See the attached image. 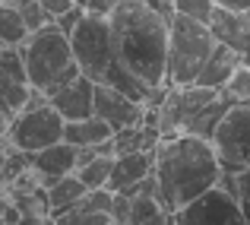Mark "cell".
I'll list each match as a JSON object with an SVG mask.
<instances>
[{
  "label": "cell",
  "instance_id": "6da1fadb",
  "mask_svg": "<svg viewBox=\"0 0 250 225\" xmlns=\"http://www.w3.org/2000/svg\"><path fill=\"white\" fill-rule=\"evenodd\" d=\"M108 29L124 70L146 89H162L168 76V19L143 0H124L108 13Z\"/></svg>",
  "mask_w": 250,
  "mask_h": 225
},
{
  "label": "cell",
  "instance_id": "7a4b0ae2",
  "mask_svg": "<svg viewBox=\"0 0 250 225\" xmlns=\"http://www.w3.org/2000/svg\"><path fill=\"white\" fill-rule=\"evenodd\" d=\"M219 156L212 143L193 134L162 136L152 149V175L159 184V203L168 216H174L181 206H187L193 197L209 190L219 181Z\"/></svg>",
  "mask_w": 250,
  "mask_h": 225
},
{
  "label": "cell",
  "instance_id": "3957f363",
  "mask_svg": "<svg viewBox=\"0 0 250 225\" xmlns=\"http://www.w3.org/2000/svg\"><path fill=\"white\" fill-rule=\"evenodd\" d=\"M22 64H25V79L32 89H42L44 95L61 89L73 76H80V67L73 61V48H70V35L57 29V22H44L42 29L29 32L22 45Z\"/></svg>",
  "mask_w": 250,
  "mask_h": 225
},
{
  "label": "cell",
  "instance_id": "277c9868",
  "mask_svg": "<svg viewBox=\"0 0 250 225\" xmlns=\"http://www.w3.org/2000/svg\"><path fill=\"white\" fill-rule=\"evenodd\" d=\"M212 48H215V38H212L206 22H196L190 16L174 13L171 22H168V76H165V86L193 83Z\"/></svg>",
  "mask_w": 250,
  "mask_h": 225
},
{
  "label": "cell",
  "instance_id": "5b68a950",
  "mask_svg": "<svg viewBox=\"0 0 250 225\" xmlns=\"http://www.w3.org/2000/svg\"><path fill=\"white\" fill-rule=\"evenodd\" d=\"M6 140L13 143L16 152H35L44 149L51 143L63 140V117L57 114V108L51 102L38 105V108H22L13 114Z\"/></svg>",
  "mask_w": 250,
  "mask_h": 225
},
{
  "label": "cell",
  "instance_id": "8992f818",
  "mask_svg": "<svg viewBox=\"0 0 250 225\" xmlns=\"http://www.w3.org/2000/svg\"><path fill=\"white\" fill-rule=\"evenodd\" d=\"M209 143L222 168H250V102H234L219 121Z\"/></svg>",
  "mask_w": 250,
  "mask_h": 225
},
{
  "label": "cell",
  "instance_id": "52a82bcc",
  "mask_svg": "<svg viewBox=\"0 0 250 225\" xmlns=\"http://www.w3.org/2000/svg\"><path fill=\"white\" fill-rule=\"evenodd\" d=\"M171 222H184V225H228V222H241V206L231 194L212 184L209 190H203L200 197L181 206Z\"/></svg>",
  "mask_w": 250,
  "mask_h": 225
},
{
  "label": "cell",
  "instance_id": "ba28073f",
  "mask_svg": "<svg viewBox=\"0 0 250 225\" xmlns=\"http://www.w3.org/2000/svg\"><path fill=\"white\" fill-rule=\"evenodd\" d=\"M95 114L117 134V130L130 127V124H140L143 114H146V105L130 98L127 92L114 89V86L95 83Z\"/></svg>",
  "mask_w": 250,
  "mask_h": 225
},
{
  "label": "cell",
  "instance_id": "9c48e42d",
  "mask_svg": "<svg viewBox=\"0 0 250 225\" xmlns=\"http://www.w3.org/2000/svg\"><path fill=\"white\" fill-rule=\"evenodd\" d=\"M48 102L57 108L63 121H80V117L95 114V83L89 76H73L61 89L48 92Z\"/></svg>",
  "mask_w": 250,
  "mask_h": 225
},
{
  "label": "cell",
  "instance_id": "30bf717a",
  "mask_svg": "<svg viewBox=\"0 0 250 225\" xmlns=\"http://www.w3.org/2000/svg\"><path fill=\"white\" fill-rule=\"evenodd\" d=\"M29 165H32L35 181L42 184V187H48V184H54L57 178L76 171V146H70L67 140H57V143H51V146H44V149L29 152Z\"/></svg>",
  "mask_w": 250,
  "mask_h": 225
},
{
  "label": "cell",
  "instance_id": "8fae6325",
  "mask_svg": "<svg viewBox=\"0 0 250 225\" xmlns=\"http://www.w3.org/2000/svg\"><path fill=\"white\" fill-rule=\"evenodd\" d=\"M209 32L219 45L234 48L241 57L250 48V16L244 10H231V6H215L212 19H209Z\"/></svg>",
  "mask_w": 250,
  "mask_h": 225
},
{
  "label": "cell",
  "instance_id": "7c38bea8",
  "mask_svg": "<svg viewBox=\"0 0 250 225\" xmlns=\"http://www.w3.org/2000/svg\"><path fill=\"white\" fill-rule=\"evenodd\" d=\"M111 203H114V190L111 187H95V190H85L80 197L70 213H63L61 222L70 225H111L114 216H111Z\"/></svg>",
  "mask_w": 250,
  "mask_h": 225
},
{
  "label": "cell",
  "instance_id": "4fadbf2b",
  "mask_svg": "<svg viewBox=\"0 0 250 225\" xmlns=\"http://www.w3.org/2000/svg\"><path fill=\"white\" fill-rule=\"evenodd\" d=\"M244 64V57L238 54L234 48H228V45H219L215 42V48L209 51V57H206V64L200 67V73H196L193 83L196 86H209V89H225V83L231 79V73Z\"/></svg>",
  "mask_w": 250,
  "mask_h": 225
},
{
  "label": "cell",
  "instance_id": "5bb4252c",
  "mask_svg": "<svg viewBox=\"0 0 250 225\" xmlns=\"http://www.w3.org/2000/svg\"><path fill=\"white\" fill-rule=\"evenodd\" d=\"M149 171H152V152H146V149L114 152L111 175H108V187L111 190H124V187H130V184L143 181Z\"/></svg>",
  "mask_w": 250,
  "mask_h": 225
},
{
  "label": "cell",
  "instance_id": "9a60e30c",
  "mask_svg": "<svg viewBox=\"0 0 250 225\" xmlns=\"http://www.w3.org/2000/svg\"><path fill=\"white\" fill-rule=\"evenodd\" d=\"M114 136V130L102 121L98 114L80 117V121H63V140L70 146H98V143H108Z\"/></svg>",
  "mask_w": 250,
  "mask_h": 225
},
{
  "label": "cell",
  "instance_id": "2e32d148",
  "mask_svg": "<svg viewBox=\"0 0 250 225\" xmlns=\"http://www.w3.org/2000/svg\"><path fill=\"white\" fill-rule=\"evenodd\" d=\"M44 190H48V213H51V219H63V213H70V209L80 203V197L85 194V184L70 171V175L57 178L54 184H48Z\"/></svg>",
  "mask_w": 250,
  "mask_h": 225
},
{
  "label": "cell",
  "instance_id": "e0dca14e",
  "mask_svg": "<svg viewBox=\"0 0 250 225\" xmlns=\"http://www.w3.org/2000/svg\"><path fill=\"white\" fill-rule=\"evenodd\" d=\"M231 105H234V98L228 95V92H219V95H215L209 105H203V108L196 111V117L187 124V130H184V134H193V136H203V140H212L219 121L225 117V111L231 108Z\"/></svg>",
  "mask_w": 250,
  "mask_h": 225
},
{
  "label": "cell",
  "instance_id": "ac0fdd59",
  "mask_svg": "<svg viewBox=\"0 0 250 225\" xmlns=\"http://www.w3.org/2000/svg\"><path fill=\"white\" fill-rule=\"evenodd\" d=\"M143 222H171V216L165 213V206L159 203V197H149V194L130 197L127 225H143Z\"/></svg>",
  "mask_w": 250,
  "mask_h": 225
},
{
  "label": "cell",
  "instance_id": "d6986e66",
  "mask_svg": "<svg viewBox=\"0 0 250 225\" xmlns=\"http://www.w3.org/2000/svg\"><path fill=\"white\" fill-rule=\"evenodd\" d=\"M111 162L114 156L111 152H102V156H92L89 162L76 165L73 175L85 184V190H95V187H108V175H111Z\"/></svg>",
  "mask_w": 250,
  "mask_h": 225
},
{
  "label": "cell",
  "instance_id": "ffe728a7",
  "mask_svg": "<svg viewBox=\"0 0 250 225\" xmlns=\"http://www.w3.org/2000/svg\"><path fill=\"white\" fill-rule=\"evenodd\" d=\"M25 38H29V25H25V19L19 16V10L13 3H0V45H22Z\"/></svg>",
  "mask_w": 250,
  "mask_h": 225
},
{
  "label": "cell",
  "instance_id": "44dd1931",
  "mask_svg": "<svg viewBox=\"0 0 250 225\" xmlns=\"http://www.w3.org/2000/svg\"><path fill=\"white\" fill-rule=\"evenodd\" d=\"M25 79V64H22V51L16 45H0V86L6 83H22ZM29 83V79H25Z\"/></svg>",
  "mask_w": 250,
  "mask_h": 225
},
{
  "label": "cell",
  "instance_id": "7402d4cb",
  "mask_svg": "<svg viewBox=\"0 0 250 225\" xmlns=\"http://www.w3.org/2000/svg\"><path fill=\"white\" fill-rule=\"evenodd\" d=\"M6 3H13L19 10V16L25 19L29 32H35V29H42L44 22H51V16L42 10V3H38V0H6Z\"/></svg>",
  "mask_w": 250,
  "mask_h": 225
},
{
  "label": "cell",
  "instance_id": "603a6c76",
  "mask_svg": "<svg viewBox=\"0 0 250 225\" xmlns=\"http://www.w3.org/2000/svg\"><path fill=\"white\" fill-rule=\"evenodd\" d=\"M222 92H228L234 102H250V64H241V67L231 73V79L225 83Z\"/></svg>",
  "mask_w": 250,
  "mask_h": 225
},
{
  "label": "cell",
  "instance_id": "cb8c5ba5",
  "mask_svg": "<svg viewBox=\"0 0 250 225\" xmlns=\"http://www.w3.org/2000/svg\"><path fill=\"white\" fill-rule=\"evenodd\" d=\"M212 10H215L212 0H174V13L190 16V19H196V22H206V25H209V19H212Z\"/></svg>",
  "mask_w": 250,
  "mask_h": 225
},
{
  "label": "cell",
  "instance_id": "d4e9b609",
  "mask_svg": "<svg viewBox=\"0 0 250 225\" xmlns=\"http://www.w3.org/2000/svg\"><path fill=\"white\" fill-rule=\"evenodd\" d=\"M85 16V6L80 3V0H76V3L73 6H70V10H63L61 13V16H57L54 19V22H57V29H61V32H67V35H70V32H73L76 29V22H80V19Z\"/></svg>",
  "mask_w": 250,
  "mask_h": 225
},
{
  "label": "cell",
  "instance_id": "484cf974",
  "mask_svg": "<svg viewBox=\"0 0 250 225\" xmlns=\"http://www.w3.org/2000/svg\"><path fill=\"white\" fill-rule=\"evenodd\" d=\"M85 6V13H98V16H108L111 10H114L117 3H124V0H80Z\"/></svg>",
  "mask_w": 250,
  "mask_h": 225
},
{
  "label": "cell",
  "instance_id": "4316f807",
  "mask_svg": "<svg viewBox=\"0 0 250 225\" xmlns=\"http://www.w3.org/2000/svg\"><path fill=\"white\" fill-rule=\"evenodd\" d=\"M38 3H42V10L48 13L51 19H57V16H61L63 10H70V6H73L76 0H38Z\"/></svg>",
  "mask_w": 250,
  "mask_h": 225
},
{
  "label": "cell",
  "instance_id": "83f0119b",
  "mask_svg": "<svg viewBox=\"0 0 250 225\" xmlns=\"http://www.w3.org/2000/svg\"><path fill=\"white\" fill-rule=\"evenodd\" d=\"M143 3L149 6V10H155L159 16H165L171 22V16H174V0H143Z\"/></svg>",
  "mask_w": 250,
  "mask_h": 225
},
{
  "label": "cell",
  "instance_id": "f1b7e54d",
  "mask_svg": "<svg viewBox=\"0 0 250 225\" xmlns=\"http://www.w3.org/2000/svg\"><path fill=\"white\" fill-rule=\"evenodd\" d=\"M215 6H231V10H250V0H212Z\"/></svg>",
  "mask_w": 250,
  "mask_h": 225
},
{
  "label": "cell",
  "instance_id": "f546056e",
  "mask_svg": "<svg viewBox=\"0 0 250 225\" xmlns=\"http://www.w3.org/2000/svg\"><path fill=\"white\" fill-rule=\"evenodd\" d=\"M238 206H241V222L250 225V197H241V200H238Z\"/></svg>",
  "mask_w": 250,
  "mask_h": 225
},
{
  "label": "cell",
  "instance_id": "4dcf8cb0",
  "mask_svg": "<svg viewBox=\"0 0 250 225\" xmlns=\"http://www.w3.org/2000/svg\"><path fill=\"white\" fill-rule=\"evenodd\" d=\"M10 121H13V114L6 108H0V136H6V130H10Z\"/></svg>",
  "mask_w": 250,
  "mask_h": 225
},
{
  "label": "cell",
  "instance_id": "1f68e13d",
  "mask_svg": "<svg viewBox=\"0 0 250 225\" xmlns=\"http://www.w3.org/2000/svg\"><path fill=\"white\" fill-rule=\"evenodd\" d=\"M244 64H250V48H247V54H244Z\"/></svg>",
  "mask_w": 250,
  "mask_h": 225
},
{
  "label": "cell",
  "instance_id": "d6a6232c",
  "mask_svg": "<svg viewBox=\"0 0 250 225\" xmlns=\"http://www.w3.org/2000/svg\"><path fill=\"white\" fill-rule=\"evenodd\" d=\"M0 3H3V0H0Z\"/></svg>",
  "mask_w": 250,
  "mask_h": 225
}]
</instances>
